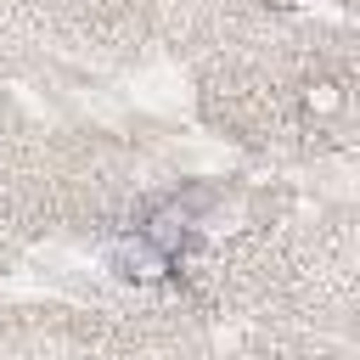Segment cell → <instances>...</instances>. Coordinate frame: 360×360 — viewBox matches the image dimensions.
Returning <instances> with one entry per match:
<instances>
[{
    "mask_svg": "<svg viewBox=\"0 0 360 360\" xmlns=\"http://www.w3.org/2000/svg\"><path fill=\"white\" fill-rule=\"evenodd\" d=\"M202 202H208V191L197 186V191H186V197H169V202H158L152 214H146V225H135L152 248H163L169 259H180V248L191 242V231H197V214H202Z\"/></svg>",
    "mask_w": 360,
    "mask_h": 360,
    "instance_id": "1",
    "label": "cell"
},
{
    "mask_svg": "<svg viewBox=\"0 0 360 360\" xmlns=\"http://www.w3.org/2000/svg\"><path fill=\"white\" fill-rule=\"evenodd\" d=\"M107 264L118 270V281H141V287H152V281H163V276L174 270V259H169L163 248H152L141 231L118 236V242L107 248Z\"/></svg>",
    "mask_w": 360,
    "mask_h": 360,
    "instance_id": "2",
    "label": "cell"
},
{
    "mask_svg": "<svg viewBox=\"0 0 360 360\" xmlns=\"http://www.w3.org/2000/svg\"><path fill=\"white\" fill-rule=\"evenodd\" d=\"M304 107H309V112H338V107H343V90H338L332 79H315V84H304Z\"/></svg>",
    "mask_w": 360,
    "mask_h": 360,
    "instance_id": "3",
    "label": "cell"
},
{
    "mask_svg": "<svg viewBox=\"0 0 360 360\" xmlns=\"http://www.w3.org/2000/svg\"><path fill=\"white\" fill-rule=\"evenodd\" d=\"M276 6H315V0H276Z\"/></svg>",
    "mask_w": 360,
    "mask_h": 360,
    "instance_id": "4",
    "label": "cell"
}]
</instances>
